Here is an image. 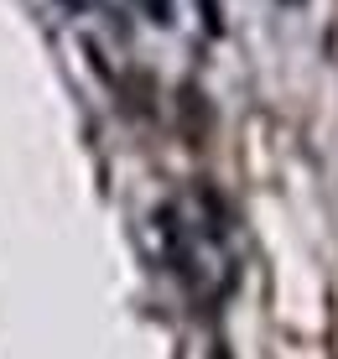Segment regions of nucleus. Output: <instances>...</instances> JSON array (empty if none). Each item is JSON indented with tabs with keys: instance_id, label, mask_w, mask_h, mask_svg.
Here are the masks:
<instances>
[{
	"instance_id": "obj_1",
	"label": "nucleus",
	"mask_w": 338,
	"mask_h": 359,
	"mask_svg": "<svg viewBox=\"0 0 338 359\" xmlns=\"http://www.w3.org/2000/svg\"><path fill=\"white\" fill-rule=\"evenodd\" d=\"M177 109H182V135L193 146H203V135H208V99H203V89L198 83H182V94H177Z\"/></svg>"
},
{
	"instance_id": "obj_2",
	"label": "nucleus",
	"mask_w": 338,
	"mask_h": 359,
	"mask_svg": "<svg viewBox=\"0 0 338 359\" xmlns=\"http://www.w3.org/2000/svg\"><path fill=\"white\" fill-rule=\"evenodd\" d=\"M198 6H203V21H208V32H224V16H219V0H198Z\"/></svg>"
},
{
	"instance_id": "obj_3",
	"label": "nucleus",
	"mask_w": 338,
	"mask_h": 359,
	"mask_svg": "<svg viewBox=\"0 0 338 359\" xmlns=\"http://www.w3.org/2000/svg\"><path fill=\"white\" fill-rule=\"evenodd\" d=\"M146 6H151V21H156V27H167V21H172V0H146Z\"/></svg>"
},
{
	"instance_id": "obj_4",
	"label": "nucleus",
	"mask_w": 338,
	"mask_h": 359,
	"mask_svg": "<svg viewBox=\"0 0 338 359\" xmlns=\"http://www.w3.org/2000/svg\"><path fill=\"white\" fill-rule=\"evenodd\" d=\"M208 359H234V354L224 349V344H214V349H208Z\"/></svg>"
}]
</instances>
